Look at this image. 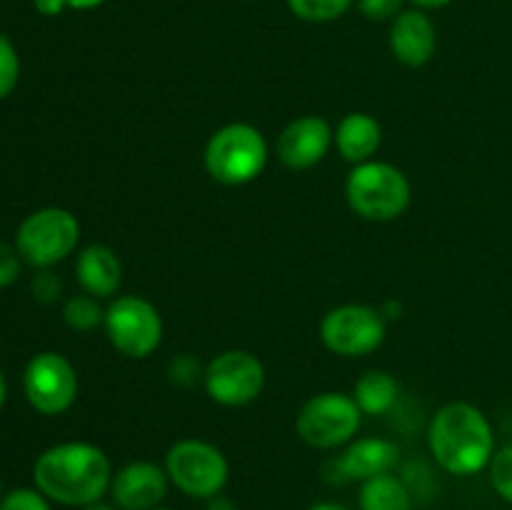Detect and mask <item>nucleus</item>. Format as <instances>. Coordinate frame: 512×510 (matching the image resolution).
<instances>
[{
    "label": "nucleus",
    "mask_w": 512,
    "mask_h": 510,
    "mask_svg": "<svg viewBox=\"0 0 512 510\" xmlns=\"http://www.w3.org/2000/svg\"><path fill=\"white\" fill-rule=\"evenodd\" d=\"M360 418L363 410L358 408L353 395L320 393L303 405L295 428L305 443L328 450L348 443L358 433Z\"/></svg>",
    "instance_id": "8"
},
{
    "label": "nucleus",
    "mask_w": 512,
    "mask_h": 510,
    "mask_svg": "<svg viewBox=\"0 0 512 510\" xmlns=\"http://www.w3.org/2000/svg\"><path fill=\"white\" fill-rule=\"evenodd\" d=\"M358 10L368 20H395L403 13V0H358Z\"/></svg>",
    "instance_id": "25"
},
{
    "label": "nucleus",
    "mask_w": 512,
    "mask_h": 510,
    "mask_svg": "<svg viewBox=\"0 0 512 510\" xmlns=\"http://www.w3.org/2000/svg\"><path fill=\"white\" fill-rule=\"evenodd\" d=\"M355 0H288L290 13L308 23H330L340 18Z\"/></svg>",
    "instance_id": "21"
},
{
    "label": "nucleus",
    "mask_w": 512,
    "mask_h": 510,
    "mask_svg": "<svg viewBox=\"0 0 512 510\" xmlns=\"http://www.w3.org/2000/svg\"><path fill=\"white\" fill-rule=\"evenodd\" d=\"M25 398L38 413L60 415L75 403L78 375L60 353H38L23 375Z\"/></svg>",
    "instance_id": "11"
},
{
    "label": "nucleus",
    "mask_w": 512,
    "mask_h": 510,
    "mask_svg": "<svg viewBox=\"0 0 512 510\" xmlns=\"http://www.w3.org/2000/svg\"><path fill=\"white\" fill-rule=\"evenodd\" d=\"M348 203L360 218L385 223L403 215L410 205V183L400 168L368 160L350 170L345 183Z\"/></svg>",
    "instance_id": "4"
},
{
    "label": "nucleus",
    "mask_w": 512,
    "mask_h": 510,
    "mask_svg": "<svg viewBox=\"0 0 512 510\" xmlns=\"http://www.w3.org/2000/svg\"><path fill=\"white\" fill-rule=\"evenodd\" d=\"M63 320L68 328L78 330V333H88V330L98 328L105 320V313L100 310L98 300L88 298V295H78L70 298L63 308Z\"/></svg>",
    "instance_id": "20"
},
{
    "label": "nucleus",
    "mask_w": 512,
    "mask_h": 510,
    "mask_svg": "<svg viewBox=\"0 0 512 510\" xmlns=\"http://www.w3.org/2000/svg\"><path fill=\"white\" fill-rule=\"evenodd\" d=\"M33 478L48 500L83 508L98 503L113 483L108 455L90 443H60L48 448L35 460Z\"/></svg>",
    "instance_id": "1"
},
{
    "label": "nucleus",
    "mask_w": 512,
    "mask_h": 510,
    "mask_svg": "<svg viewBox=\"0 0 512 510\" xmlns=\"http://www.w3.org/2000/svg\"><path fill=\"white\" fill-rule=\"evenodd\" d=\"M20 275V260L5 243H0V288L15 283Z\"/></svg>",
    "instance_id": "26"
},
{
    "label": "nucleus",
    "mask_w": 512,
    "mask_h": 510,
    "mask_svg": "<svg viewBox=\"0 0 512 510\" xmlns=\"http://www.w3.org/2000/svg\"><path fill=\"white\" fill-rule=\"evenodd\" d=\"M400 393L398 380L385 370H368L355 383L353 398L365 415H383L395 405Z\"/></svg>",
    "instance_id": "18"
},
{
    "label": "nucleus",
    "mask_w": 512,
    "mask_h": 510,
    "mask_svg": "<svg viewBox=\"0 0 512 510\" xmlns=\"http://www.w3.org/2000/svg\"><path fill=\"white\" fill-rule=\"evenodd\" d=\"M205 510H238L230 498H223V495H215V498L208 500V508Z\"/></svg>",
    "instance_id": "29"
},
{
    "label": "nucleus",
    "mask_w": 512,
    "mask_h": 510,
    "mask_svg": "<svg viewBox=\"0 0 512 510\" xmlns=\"http://www.w3.org/2000/svg\"><path fill=\"white\" fill-rule=\"evenodd\" d=\"M400 448L393 440L385 438H360L350 445L340 460L338 473L343 480H370L375 475H385L398 465Z\"/></svg>",
    "instance_id": "15"
},
{
    "label": "nucleus",
    "mask_w": 512,
    "mask_h": 510,
    "mask_svg": "<svg viewBox=\"0 0 512 510\" xmlns=\"http://www.w3.org/2000/svg\"><path fill=\"white\" fill-rule=\"evenodd\" d=\"M33 293L35 298L43 300V303H50L60 295V280L55 278L53 273H43L33 280Z\"/></svg>",
    "instance_id": "27"
},
{
    "label": "nucleus",
    "mask_w": 512,
    "mask_h": 510,
    "mask_svg": "<svg viewBox=\"0 0 512 510\" xmlns=\"http://www.w3.org/2000/svg\"><path fill=\"white\" fill-rule=\"evenodd\" d=\"M430 453L453 475H475L488 468L495 455L490 420L470 403H448L435 413L428 430Z\"/></svg>",
    "instance_id": "2"
},
{
    "label": "nucleus",
    "mask_w": 512,
    "mask_h": 510,
    "mask_svg": "<svg viewBox=\"0 0 512 510\" xmlns=\"http://www.w3.org/2000/svg\"><path fill=\"white\" fill-rule=\"evenodd\" d=\"M325 348L343 358H358L378 350L385 340V315L370 305H340L320 323Z\"/></svg>",
    "instance_id": "9"
},
{
    "label": "nucleus",
    "mask_w": 512,
    "mask_h": 510,
    "mask_svg": "<svg viewBox=\"0 0 512 510\" xmlns=\"http://www.w3.org/2000/svg\"><path fill=\"white\" fill-rule=\"evenodd\" d=\"M438 48V30L425 10H403L390 28V50L408 68L430 63Z\"/></svg>",
    "instance_id": "14"
},
{
    "label": "nucleus",
    "mask_w": 512,
    "mask_h": 510,
    "mask_svg": "<svg viewBox=\"0 0 512 510\" xmlns=\"http://www.w3.org/2000/svg\"><path fill=\"white\" fill-rule=\"evenodd\" d=\"M488 470H490V483H493V488L498 490L500 498L512 503V445H505V448L495 450Z\"/></svg>",
    "instance_id": "22"
},
{
    "label": "nucleus",
    "mask_w": 512,
    "mask_h": 510,
    "mask_svg": "<svg viewBox=\"0 0 512 510\" xmlns=\"http://www.w3.org/2000/svg\"><path fill=\"white\" fill-rule=\"evenodd\" d=\"M105 333L115 350L128 358H148L163 340V320L153 303L138 295H123L105 310Z\"/></svg>",
    "instance_id": "7"
},
{
    "label": "nucleus",
    "mask_w": 512,
    "mask_h": 510,
    "mask_svg": "<svg viewBox=\"0 0 512 510\" xmlns=\"http://www.w3.org/2000/svg\"><path fill=\"white\" fill-rule=\"evenodd\" d=\"M80 225L70 210L43 208L20 223L18 253L35 268H50L75 250Z\"/></svg>",
    "instance_id": "6"
},
{
    "label": "nucleus",
    "mask_w": 512,
    "mask_h": 510,
    "mask_svg": "<svg viewBox=\"0 0 512 510\" xmlns=\"http://www.w3.org/2000/svg\"><path fill=\"white\" fill-rule=\"evenodd\" d=\"M335 133L328 120L318 115H303L285 125L278 138V155L283 165L293 170H305L318 165L328 155Z\"/></svg>",
    "instance_id": "12"
},
{
    "label": "nucleus",
    "mask_w": 512,
    "mask_h": 510,
    "mask_svg": "<svg viewBox=\"0 0 512 510\" xmlns=\"http://www.w3.org/2000/svg\"><path fill=\"white\" fill-rule=\"evenodd\" d=\"M205 170L223 185H245L263 173L268 163V143L263 133L248 123L223 125L205 145Z\"/></svg>",
    "instance_id": "3"
},
{
    "label": "nucleus",
    "mask_w": 512,
    "mask_h": 510,
    "mask_svg": "<svg viewBox=\"0 0 512 510\" xmlns=\"http://www.w3.org/2000/svg\"><path fill=\"white\" fill-rule=\"evenodd\" d=\"M68 3V8H75V10H93L98 8V5H103L105 0H65Z\"/></svg>",
    "instance_id": "30"
},
{
    "label": "nucleus",
    "mask_w": 512,
    "mask_h": 510,
    "mask_svg": "<svg viewBox=\"0 0 512 510\" xmlns=\"http://www.w3.org/2000/svg\"><path fill=\"white\" fill-rule=\"evenodd\" d=\"M0 510H50V505L40 490L18 488L0 500Z\"/></svg>",
    "instance_id": "24"
},
{
    "label": "nucleus",
    "mask_w": 512,
    "mask_h": 510,
    "mask_svg": "<svg viewBox=\"0 0 512 510\" xmlns=\"http://www.w3.org/2000/svg\"><path fill=\"white\" fill-rule=\"evenodd\" d=\"M165 473L190 498H215L228 483V460L205 440H180L165 455Z\"/></svg>",
    "instance_id": "5"
},
{
    "label": "nucleus",
    "mask_w": 512,
    "mask_h": 510,
    "mask_svg": "<svg viewBox=\"0 0 512 510\" xmlns=\"http://www.w3.org/2000/svg\"><path fill=\"white\" fill-rule=\"evenodd\" d=\"M5 393H8V388H5V378L3 373H0V405L5 403Z\"/></svg>",
    "instance_id": "34"
},
{
    "label": "nucleus",
    "mask_w": 512,
    "mask_h": 510,
    "mask_svg": "<svg viewBox=\"0 0 512 510\" xmlns=\"http://www.w3.org/2000/svg\"><path fill=\"white\" fill-rule=\"evenodd\" d=\"M153 510H170V508H160V505H158V508H153Z\"/></svg>",
    "instance_id": "35"
},
{
    "label": "nucleus",
    "mask_w": 512,
    "mask_h": 510,
    "mask_svg": "<svg viewBox=\"0 0 512 510\" xmlns=\"http://www.w3.org/2000/svg\"><path fill=\"white\" fill-rule=\"evenodd\" d=\"M18 75L20 60L18 53H15V45L10 43V38L0 35V100L13 93L15 83H18Z\"/></svg>",
    "instance_id": "23"
},
{
    "label": "nucleus",
    "mask_w": 512,
    "mask_h": 510,
    "mask_svg": "<svg viewBox=\"0 0 512 510\" xmlns=\"http://www.w3.org/2000/svg\"><path fill=\"white\" fill-rule=\"evenodd\" d=\"M168 473L160 465L140 460L120 470L110 483L115 505L120 510H153L168 495Z\"/></svg>",
    "instance_id": "13"
},
{
    "label": "nucleus",
    "mask_w": 512,
    "mask_h": 510,
    "mask_svg": "<svg viewBox=\"0 0 512 510\" xmlns=\"http://www.w3.org/2000/svg\"><path fill=\"white\" fill-rule=\"evenodd\" d=\"M265 368L248 350H225L210 360L205 370V390L210 398L228 408L248 405L263 393Z\"/></svg>",
    "instance_id": "10"
},
{
    "label": "nucleus",
    "mask_w": 512,
    "mask_h": 510,
    "mask_svg": "<svg viewBox=\"0 0 512 510\" xmlns=\"http://www.w3.org/2000/svg\"><path fill=\"white\" fill-rule=\"evenodd\" d=\"M335 143H338L340 155L350 163L360 165L368 163L378 153L383 143V128L378 120L368 113H348L338 123L335 130Z\"/></svg>",
    "instance_id": "17"
},
{
    "label": "nucleus",
    "mask_w": 512,
    "mask_h": 510,
    "mask_svg": "<svg viewBox=\"0 0 512 510\" xmlns=\"http://www.w3.org/2000/svg\"><path fill=\"white\" fill-rule=\"evenodd\" d=\"M310 510H350V508H345V505H340V503H318V505H313Z\"/></svg>",
    "instance_id": "32"
},
{
    "label": "nucleus",
    "mask_w": 512,
    "mask_h": 510,
    "mask_svg": "<svg viewBox=\"0 0 512 510\" xmlns=\"http://www.w3.org/2000/svg\"><path fill=\"white\" fill-rule=\"evenodd\" d=\"M83 510H115V508H113V505H105V503H100V500H98V503H93V505H85Z\"/></svg>",
    "instance_id": "33"
},
{
    "label": "nucleus",
    "mask_w": 512,
    "mask_h": 510,
    "mask_svg": "<svg viewBox=\"0 0 512 510\" xmlns=\"http://www.w3.org/2000/svg\"><path fill=\"white\" fill-rule=\"evenodd\" d=\"M33 3H35V10H38L40 15H48V18L60 15L65 8H68L65 0H33Z\"/></svg>",
    "instance_id": "28"
},
{
    "label": "nucleus",
    "mask_w": 512,
    "mask_h": 510,
    "mask_svg": "<svg viewBox=\"0 0 512 510\" xmlns=\"http://www.w3.org/2000/svg\"><path fill=\"white\" fill-rule=\"evenodd\" d=\"M75 275H78V283L83 285L88 295H93V298H110L118 290L123 268H120L118 255L108 245H88L78 255Z\"/></svg>",
    "instance_id": "16"
},
{
    "label": "nucleus",
    "mask_w": 512,
    "mask_h": 510,
    "mask_svg": "<svg viewBox=\"0 0 512 510\" xmlns=\"http://www.w3.org/2000/svg\"><path fill=\"white\" fill-rule=\"evenodd\" d=\"M360 510H413V495L408 485L395 475H375V478L363 480Z\"/></svg>",
    "instance_id": "19"
},
{
    "label": "nucleus",
    "mask_w": 512,
    "mask_h": 510,
    "mask_svg": "<svg viewBox=\"0 0 512 510\" xmlns=\"http://www.w3.org/2000/svg\"><path fill=\"white\" fill-rule=\"evenodd\" d=\"M413 5H418L420 10H435V8H445V5H450L453 0H410Z\"/></svg>",
    "instance_id": "31"
}]
</instances>
